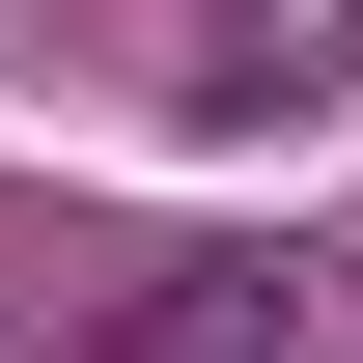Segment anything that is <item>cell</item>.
Here are the masks:
<instances>
[{"label":"cell","mask_w":363,"mask_h":363,"mask_svg":"<svg viewBox=\"0 0 363 363\" xmlns=\"http://www.w3.org/2000/svg\"><path fill=\"white\" fill-rule=\"evenodd\" d=\"M112 363H279V279H224V252H196V279H140Z\"/></svg>","instance_id":"1"}]
</instances>
